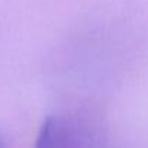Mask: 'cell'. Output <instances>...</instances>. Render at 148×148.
<instances>
[{
  "label": "cell",
  "instance_id": "cell-1",
  "mask_svg": "<svg viewBox=\"0 0 148 148\" xmlns=\"http://www.w3.org/2000/svg\"><path fill=\"white\" fill-rule=\"evenodd\" d=\"M35 148H110L105 135L93 123L54 115L41 125Z\"/></svg>",
  "mask_w": 148,
  "mask_h": 148
},
{
  "label": "cell",
  "instance_id": "cell-2",
  "mask_svg": "<svg viewBox=\"0 0 148 148\" xmlns=\"http://www.w3.org/2000/svg\"><path fill=\"white\" fill-rule=\"evenodd\" d=\"M0 148H8L6 139H5V136L2 135V132H0Z\"/></svg>",
  "mask_w": 148,
  "mask_h": 148
}]
</instances>
